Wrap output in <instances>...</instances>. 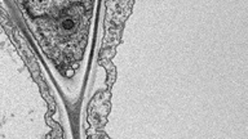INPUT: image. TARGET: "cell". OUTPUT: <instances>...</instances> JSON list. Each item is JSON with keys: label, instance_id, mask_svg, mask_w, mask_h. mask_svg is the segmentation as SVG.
<instances>
[{"label": "cell", "instance_id": "1", "mask_svg": "<svg viewBox=\"0 0 248 139\" xmlns=\"http://www.w3.org/2000/svg\"><path fill=\"white\" fill-rule=\"evenodd\" d=\"M92 17L91 0H69L36 19L40 42L57 65H71L80 59Z\"/></svg>", "mask_w": 248, "mask_h": 139}, {"label": "cell", "instance_id": "2", "mask_svg": "<svg viewBox=\"0 0 248 139\" xmlns=\"http://www.w3.org/2000/svg\"><path fill=\"white\" fill-rule=\"evenodd\" d=\"M35 1H36V3H38V4L43 3V8L46 9V8H48L50 5V4H52V1H53V3H54V7L60 8V7H61V5H63V4H65V3H67L69 0H35Z\"/></svg>", "mask_w": 248, "mask_h": 139}]
</instances>
